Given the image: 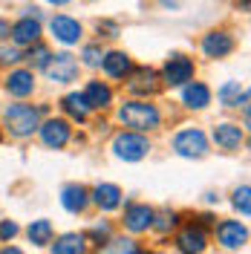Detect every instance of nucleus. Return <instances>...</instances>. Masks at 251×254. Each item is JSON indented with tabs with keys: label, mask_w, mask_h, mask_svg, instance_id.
<instances>
[{
	"label": "nucleus",
	"mask_w": 251,
	"mask_h": 254,
	"mask_svg": "<svg viewBox=\"0 0 251 254\" xmlns=\"http://www.w3.org/2000/svg\"><path fill=\"white\" fill-rule=\"evenodd\" d=\"M61 205L69 211V214H84L87 205H90V190L78 185V182H69L61 188Z\"/></svg>",
	"instance_id": "obj_20"
},
{
	"label": "nucleus",
	"mask_w": 251,
	"mask_h": 254,
	"mask_svg": "<svg viewBox=\"0 0 251 254\" xmlns=\"http://www.w3.org/2000/svg\"><path fill=\"white\" fill-rule=\"evenodd\" d=\"M176 249H179V254H202L208 249V231H205V225L188 222L179 231V237H176Z\"/></svg>",
	"instance_id": "obj_9"
},
{
	"label": "nucleus",
	"mask_w": 251,
	"mask_h": 254,
	"mask_svg": "<svg viewBox=\"0 0 251 254\" xmlns=\"http://www.w3.org/2000/svg\"><path fill=\"white\" fill-rule=\"evenodd\" d=\"M23 58L29 61V66H38V69H44V66L49 64V58H52V52H49L47 44H41V41H38V44H32V47H29V52H26Z\"/></svg>",
	"instance_id": "obj_26"
},
{
	"label": "nucleus",
	"mask_w": 251,
	"mask_h": 254,
	"mask_svg": "<svg viewBox=\"0 0 251 254\" xmlns=\"http://www.w3.org/2000/svg\"><path fill=\"white\" fill-rule=\"evenodd\" d=\"M171 147H173V153H179L185 159H202L208 153V136L199 127H185V130H179L173 136Z\"/></svg>",
	"instance_id": "obj_3"
},
{
	"label": "nucleus",
	"mask_w": 251,
	"mask_h": 254,
	"mask_svg": "<svg viewBox=\"0 0 251 254\" xmlns=\"http://www.w3.org/2000/svg\"><path fill=\"white\" fill-rule=\"evenodd\" d=\"M47 3H52V6H66L69 0H47Z\"/></svg>",
	"instance_id": "obj_37"
},
{
	"label": "nucleus",
	"mask_w": 251,
	"mask_h": 254,
	"mask_svg": "<svg viewBox=\"0 0 251 254\" xmlns=\"http://www.w3.org/2000/svg\"><path fill=\"white\" fill-rule=\"evenodd\" d=\"M217 98L222 107H246L249 104V93L240 87V81H225L217 90Z\"/></svg>",
	"instance_id": "obj_22"
},
{
	"label": "nucleus",
	"mask_w": 251,
	"mask_h": 254,
	"mask_svg": "<svg viewBox=\"0 0 251 254\" xmlns=\"http://www.w3.org/2000/svg\"><path fill=\"white\" fill-rule=\"evenodd\" d=\"M0 254H23V252H20L17 246H6V249H3V252H0Z\"/></svg>",
	"instance_id": "obj_36"
},
{
	"label": "nucleus",
	"mask_w": 251,
	"mask_h": 254,
	"mask_svg": "<svg viewBox=\"0 0 251 254\" xmlns=\"http://www.w3.org/2000/svg\"><path fill=\"white\" fill-rule=\"evenodd\" d=\"M237 49V41H234V35H228V32H222V29H214V32H208L202 38V52H205V58H228L231 52Z\"/></svg>",
	"instance_id": "obj_12"
},
{
	"label": "nucleus",
	"mask_w": 251,
	"mask_h": 254,
	"mask_svg": "<svg viewBox=\"0 0 251 254\" xmlns=\"http://www.w3.org/2000/svg\"><path fill=\"white\" fill-rule=\"evenodd\" d=\"M182 104L188 110H205L211 104V87L190 78L188 84H182Z\"/></svg>",
	"instance_id": "obj_18"
},
{
	"label": "nucleus",
	"mask_w": 251,
	"mask_h": 254,
	"mask_svg": "<svg viewBox=\"0 0 251 254\" xmlns=\"http://www.w3.org/2000/svg\"><path fill=\"white\" fill-rule=\"evenodd\" d=\"M193 72H196L193 58L182 55V52H173V55H168V61L162 66V81L168 87H182V84H188L193 78Z\"/></svg>",
	"instance_id": "obj_5"
},
{
	"label": "nucleus",
	"mask_w": 251,
	"mask_h": 254,
	"mask_svg": "<svg viewBox=\"0 0 251 254\" xmlns=\"http://www.w3.org/2000/svg\"><path fill=\"white\" fill-rule=\"evenodd\" d=\"M153 208L147 202H130L125 208V228L130 234H144L150 225H153Z\"/></svg>",
	"instance_id": "obj_13"
},
{
	"label": "nucleus",
	"mask_w": 251,
	"mask_h": 254,
	"mask_svg": "<svg viewBox=\"0 0 251 254\" xmlns=\"http://www.w3.org/2000/svg\"><path fill=\"white\" fill-rule=\"evenodd\" d=\"M26 237H29L32 246H38V249H44L52 243L55 237V228H52V222L49 220H32V225L26 228Z\"/></svg>",
	"instance_id": "obj_24"
},
{
	"label": "nucleus",
	"mask_w": 251,
	"mask_h": 254,
	"mask_svg": "<svg viewBox=\"0 0 251 254\" xmlns=\"http://www.w3.org/2000/svg\"><path fill=\"white\" fill-rule=\"evenodd\" d=\"M101 249H104L101 254H122V249H119V240H110V243H107V246H101Z\"/></svg>",
	"instance_id": "obj_34"
},
{
	"label": "nucleus",
	"mask_w": 251,
	"mask_h": 254,
	"mask_svg": "<svg viewBox=\"0 0 251 254\" xmlns=\"http://www.w3.org/2000/svg\"><path fill=\"white\" fill-rule=\"evenodd\" d=\"M95 29H98L101 38H119V35H122V26H119L116 20H98Z\"/></svg>",
	"instance_id": "obj_32"
},
{
	"label": "nucleus",
	"mask_w": 251,
	"mask_h": 254,
	"mask_svg": "<svg viewBox=\"0 0 251 254\" xmlns=\"http://www.w3.org/2000/svg\"><path fill=\"white\" fill-rule=\"evenodd\" d=\"M217 243H220L225 252L246 249V243H249V228L240 220H222L220 225H217Z\"/></svg>",
	"instance_id": "obj_8"
},
{
	"label": "nucleus",
	"mask_w": 251,
	"mask_h": 254,
	"mask_svg": "<svg viewBox=\"0 0 251 254\" xmlns=\"http://www.w3.org/2000/svg\"><path fill=\"white\" fill-rule=\"evenodd\" d=\"M17 231H20V225H17L15 220H3V222H0V240H3V243L15 240V237H17Z\"/></svg>",
	"instance_id": "obj_33"
},
{
	"label": "nucleus",
	"mask_w": 251,
	"mask_h": 254,
	"mask_svg": "<svg viewBox=\"0 0 251 254\" xmlns=\"http://www.w3.org/2000/svg\"><path fill=\"white\" fill-rule=\"evenodd\" d=\"M179 225V214L176 211H165V214H153V225L150 228H156L159 234H168Z\"/></svg>",
	"instance_id": "obj_28"
},
{
	"label": "nucleus",
	"mask_w": 251,
	"mask_h": 254,
	"mask_svg": "<svg viewBox=\"0 0 251 254\" xmlns=\"http://www.w3.org/2000/svg\"><path fill=\"white\" fill-rule=\"evenodd\" d=\"M113 153L119 159H125V162H141V159L150 153V142L136 133V130H122L116 139H113Z\"/></svg>",
	"instance_id": "obj_4"
},
{
	"label": "nucleus",
	"mask_w": 251,
	"mask_h": 254,
	"mask_svg": "<svg viewBox=\"0 0 251 254\" xmlns=\"http://www.w3.org/2000/svg\"><path fill=\"white\" fill-rule=\"evenodd\" d=\"M84 104H87V110H107L113 104V90L104 84V81H90L87 87H84Z\"/></svg>",
	"instance_id": "obj_19"
},
{
	"label": "nucleus",
	"mask_w": 251,
	"mask_h": 254,
	"mask_svg": "<svg viewBox=\"0 0 251 254\" xmlns=\"http://www.w3.org/2000/svg\"><path fill=\"white\" fill-rule=\"evenodd\" d=\"M0 38H9V23L6 20H0Z\"/></svg>",
	"instance_id": "obj_35"
},
{
	"label": "nucleus",
	"mask_w": 251,
	"mask_h": 254,
	"mask_svg": "<svg viewBox=\"0 0 251 254\" xmlns=\"http://www.w3.org/2000/svg\"><path fill=\"white\" fill-rule=\"evenodd\" d=\"M127 90L133 95H141V98L159 93L156 69H150V66H136V69H130V75H127Z\"/></svg>",
	"instance_id": "obj_11"
},
{
	"label": "nucleus",
	"mask_w": 251,
	"mask_h": 254,
	"mask_svg": "<svg viewBox=\"0 0 251 254\" xmlns=\"http://www.w3.org/2000/svg\"><path fill=\"white\" fill-rule=\"evenodd\" d=\"M17 61H23L17 47H0V66H15Z\"/></svg>",
	"instance_id": "obj_31"
},
{
	"label": "nucleus",
	"mask_w": 251,
	"mask_h": 254,
	"mask_svg": "<svg viewBox=\"0 0 251 254\" xmlns=\"http://www.w3.org/2000/svg\"><path fill=\"white\" fill-rule=\"evenodd\" d=\"M81 58H84L87 66H98L101 58H104V49H101V44H87V47L81 49Z\"/></svg>",
	"instance_id": "obj_30"
},
{
	"label": "nucleus",
	"mask_w": 251,
	"mask_h": 254,
	"mask_svg": "<svg viewBox=\"0 0 251 254\" xmlns=\"http://www.w3.org/2000/svg\"><path fill=\"white\" fill-rule=\"evenodd\" d=\"M234 199H231V205L243 214V217H249V211H251V202H249V196H251V188L249 185H240V188H234V193H231Z\"/></svg>",
	"instance_id": "obj_29"
},
{
	"label": "nucleus",
	"mask_w": 251,
	"mask_h": 254,
	"mask_svg": "<svg viewBox=\"0 0 251 254\" xmlns=\"http://www.w3.org/2000/svg\"><path fill=\"white\" fill-rule=\"evenodd\" d=\"M159 254H162V252H159Z\"/></svg>",
	"instance_id": "obj_38"
},
{
	"label": "nucleus",
	"mask_w": 251,
	"mask_h": 254,
	"mask_svg": "<svg viewBox=\"0 0 251 254\" xmlns=\"http://www.w3.org/2000/svg\"><path fill=\"white\" fill-rule=\"evenodd\" d=\"M49 32L55 35L58 44H63V47H75V44L81 41V35H84V26L69 15H55L52 20H49Z\"/></svg>",
	"instance_id": "obj_10"
},
{
	"label": "nucleus",
	"mask_w": 251,
	"mask_h": 254,
	"mask_svg": "<svg viewBox=\"0 0 251 254\" xmlns=\"http://www.w3.org/2000/svg\"><path fill=\"white\" fill-rule=\"evenodd\" d=\"M98 66L104 69V75H107V78L125 81L127 75H130V69H133V61H130V55L122 52V49H110V52H104V58H101Z\"/></svg>",
	"instance_id": "obj_15"
},
{
	"label": "nucleus",
	"mask_w": 251,
	"mask_h": 254,
	"mask_svg": "<svg viewBox=\"0 0 251 254\" xmlns=\"http://www.w3.org/2000/svg\"><path fill=\"white\" fill-rule=\"evenodd\" d=\"M211 139H214V144H217L220 150L234 153V150H240V144H243V139H246V133H243V127L234 125V122H222V125L214 127Z\"/></svg>",
	"instance_id": "obj_14"
},
{
	"label": "nucleus",
	"mask_w": 251,
	"mask_h": 254,
	"mask_svg": "<svg viewBox=\"0 0 251 254\" xmlns=\"http://www.w3.org/2000/svg\"><path fill=\"white\" fill-rule=\"evenodd\" d=\"M41 35H44L41 20H35V17H29V15H23L15 26H12V41L20 44V47H32V44H38Z\"/></svg>",
	"instance_id": "obj_21"
},
{
	"label": "nucleus",
	"mask_w": 251,
	"mask_h": 254,
	"mask_svg": "<svg viewBox=\"0 0 251 254\" xmlns=\"http://www.w3.org/2000/svg\"><path fill=\"white\" fill-rule=\"evenodd\" d=\"M84 237L90 240V243H95L98 249H101V246H107V243L113 240V228H110V222H95V225L90 228V231H87V234H84Z\"/></svg>",
	"instance_id": "obj_27"
},
{
	"label": "nucleus",
	"mask_w": 251,
	"mask_h": 254,
	"mask_svg": "<svg viewBox=\"0 0 251 254\" xmlns=\"http://www.w3.org/2000/svg\"><path fill=\"white\" fill-rule=\"evenodd\" d=\"M90 199L101 211H116V208H122V202H125V193H122L119 185H113V182H98L93 188V193H90Z\"/></svg>",
	"instance_id": "obj_17"
},
{
	"label": "nucleus",
	"mask_w": 251,
	"mask_h": 254,
	"mask_svg": "<svg viewBox=\"0 0 251 254\" xmlns=\"http://www.w3.org/2000/svg\"><path fill=\"white\" fill-rule=\"evenodd\" d=\"M61 110L72 119V122H87V116H90V110H87V104H84V98H81V93H66L61 98Z\"/></svg>",
	"instance_id": "obj_25"
},
{
	"label": "nucleus",
	"mask_w": 251,
	"mask_h": 254,
	"mask_svg": "<svg viewBox=\"0 0 251 254\" xmlns=\"http://www.w3.org/2000/svg\"><path fill=\"white\" fill-rule=\"evenodd\" d=\"M3 87L12 98H29L35 93V72L32 69H12L3 81Z\"/></svg>",
	"instance_id": "obj_16"
},
{
	"label": "nucleus",
	"mask_w": 251,
	"mask_h": 254,
	"mask_svg": "<svg viewBox=\"0 0 251 254\" xmlns=\"http://www.w3.org/2000/svg\"><path fill=\"white\" fill-rule=\"evenodd\" d=\"M38 133H41V142L47 144L49 150H63L72 139V127H69L66 119H47V122H41Z\"/></svg>",
	"instance_id": "obj_7"
},
{
	"label": "nucleus",
	"mask_w": 251,
	"mask_h": 254,
	"mask_svg": "<svg viewBox=\"0 0 251 254\" xmlns=\"http://www.w3.org/2000/svg\"><path fill=\"white\" fill-rule=\"evenodd\" d=\"M47 107H32V104H9L3 110V125L9 130V136L15 139H29L32 133H38V127L44 122Z\"/></svg>",
	"instance_id": "obj_2"
},
{
	"label": "nucleus",
	"mask_w": 251,
	"mask_h": 254,
	"mask_svg": "<svg viewBox=\"0 0 251 254\" xmlns=\"http://www.w3.org/2000/svg\"><path fill=\"white\" fill-rule=\"evenodd\" d=\"M84 252H87V237L84 234H61L49 249V254H84Z\"/></svg>",
	"instance_id": "obj_23"
},
{
	"label": "nucleus",
	"mask_w": 251,
	"mask_h": 254,
	"mask_svg": "<svg viewBox=\"0 0 251 254\" xmlns=\"http://www.w3.org/2000/svg\"><path fill=\"white\" fill-rule=\"evenodd\" d=\"M119 122L136 133H150L162 125V113L156 104H150L144 98H130L119 107Z\"/></svg>",
	"instance_id": "obj_1"
},
{
	"label": "nucleus",
	"mask_w": 251,
	"mask_h": 254,
	"mask_svg": "<svg viewBox=\"0 0 251 254\" xmlns=\"http://www.w3.org/2000/svg\"><path fill=\"white\" fill-rule=\"evenodd\" d=\"M78 69L81 64L75 55H69V52H58V55H52L49 64L44 66V72H47V78L52 84H72V81L78 78Z\"/></svg>",
	"instance_id": "obj_6"
}]
</instances>
